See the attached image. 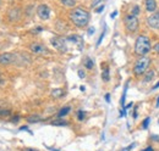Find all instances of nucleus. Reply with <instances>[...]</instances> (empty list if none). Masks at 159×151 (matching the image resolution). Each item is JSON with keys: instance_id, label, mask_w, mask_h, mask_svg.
Segmentation results:
<instances>
[{"instance_id": "1", "label": "nucleus", "mask_w": 159, "mask_h": 151, "mask_svg": "<svg viewBox=\"0 0 159 151\" xmlns=\"http://www.w3.org/2000/svg\"><path fill=\"white\" fill-rule=\"evenodd\" d=\"M90 18H91L90 12L87 10H85L83 8H80V6L75 8L70 12V20H71V22L76 27H78V28L86 27L88 25V22H90Z\"/></svg>"}, {"instance_id": "2", "label": "nucleus", "mask_w": 159, "mask_h": 151, "mask_svg": "<svg viewBox=\"0 0 159 151\" xmlns=\"http://www.w3.org/2000/svg\"><path fill=\"white\" fill-rule=\"evenodd\" d=\"M152 50L150 40L147 35H140L135 43V54L138 56H146Z\"/></svg>"}, {"instance_id": "3", "label": "nucleus", "mask_w": 159, "mask_h": 151, "mask_svg": "<svg viewBox=\"0 0 159 151\" xmlns=\"http://www.w3.org/2000/svg\"><path fill=\"white\" fill-rule=\"evenodd\" d=\"M149 65H150V59L148 56H141L133 65V74L140 77V76H142L148 71Z\"/></svg>"}, {"instance_id": "4", "label": "nucleus", "mask_w": 159, "mask_h": 151, "mask_svg": "<svg viewBox=\"0 0 159 151\" xmlns=\"http://www.w3.org/2000/svg\"><path fill=\"white\" fill-rule=\"evenodd\" d=\"M124 23H125V28L127 29V32L130 33H135L138 31V27H140V21L137 18V16L130 14V15H126L125 18H124Z\"/></svg>"}, {"instance_id": "5", "label": "nucleus", "mask_w": 159, "mask_h": 151, "mask_svg": "<svg viewBox=\"0 0 159 151\" xmlns=\"http://www.w3.org/2000/svg\"><path fill=\"white\" fill-rule=\"evenodd\" d=\"M50 44L53 45L54 49H56L59 52H66L67 51V46L65 44V40L59 38V37H53L50 39Z\"/></svg>"}, {"instance_id": "6", "label": "nucleus", "mask_w": 159, "mask_h": 151, "mask_svg": "<svg viewBox=\"0 0 159 151\" xmlns=\"http://www.w3.org/2000/svg\"><path fill=\"white\" fill-rule=\"evenodd\" d=\"M37 15H38V17L41 18V20H49V17H50V9H49V6L48 5H45V4H41L38 8H37Z\"/></svg>"}, {"instance_id": "7", "label": "nucleus", "mask_w": 159, "mask_h": 151, "mask_svg": "<svg viewBox=\"0 0 159 151\" xmlns=\"http://www.w3.org/2000/svg\"><path fill=\"white\" fill-rule=\"evenodd\" d=\"M21 15H22V12H21L20 8H11L8 11V20L10 22H17V21H20Z\"/></svg>"}, {"instance_id": "8", "label": "nucleus", "mask_w": 159, "mask_h": 151, "mask_svg": "<svg viewBox=\"0 0 159 151\" xmlns=\"http://www.w3.org/2000/svg\"><path fill=\"white\" fill-rule=\"evenodd\" d=\"M147 25L153 29H159V10L153 12V15L147 18Z\"/></svg>"}, {"instance_id": "9", "label": "nucleus", "mask_w": 159, "mask_h": 151, "mask_svg": "<svg viewBox=\"0 0 159 151\" xmlns=\"http://www.w3.org/2000/svg\"><path fill=\"white\" fill-rule=\"evenodd\" d=\"M30 49H31V51L33 54H37V55H45V54H48V49L43 44H41V43H32L30 45Z\"/></svg>"}, {"instance_id": "10", "label": "nucleus", "mask_w": 159, "mask_h": 151, "mask_svg": "<svg viewBox=\"0 0 159 151\" xmlns=\"http://www.w3.org/2000/svg\"><path fill=\"white\" fill-rule=\"evenodd\" d=\"M14 60H15V55H12L11 52L0 54V66H8V65L12 63Z\"/></svg>"}, {"instance_id": "11", "label": "nucleus", "mask_w": 159, "mask_h": 151, "mask_svg": "<svg viewBox=\"0 0 159 151\" xmlns=\"http://www.w3.org/2000/svg\"><path fill=\"white\" fill-rule=\"evenodd\" d=\"M144 5L148 12L153 14L157 11V0H144Z\"/></svg>"}, {"instance_id": "12", "label": "nucleus", "mask_w": 159, "mask_h": 151, "mask_svg": "<svg viewBox=\"0 0 159 151\" xmlns=\"http://www.w3.org/2000/svg\"><path fill=\"white\" fill-rule=\"evenodd\" d=\"M154 76H155V72L153 69H148L146 73H144V77H143V82L144 83H148L150 81H153L154 78Z\"/></svg>"}, {"instance_id": "13", "label": "nucleus", "mask_w": 159, "mask_h": 151, "mask_svg": "<svg viewBox=\"0 0 159 151\" xmlns=\"http://www.w3.org/2000/svg\"><path fill=\"white\" fill-rule=\"evenodd\" d=\"M64 94H65V93H64V90H62V89H60V88H56V89H54V90L51 92V96H53V98H55V99H60Z\"/></svg>"}, {"instance_id": "14", "label": "nucleus", "mask_w": 159, "mask_h": 151, "mask_svg": "<svg viewBox=\"0 0 159 151\" xmlns=\"http://www.w3.org/2000/svg\"><path fill=\"white\" fill-rule=\"evenodd\" d=\"M27 121L30 123H37V122H41L42 121V117L39 115H31L27 117Z\"/></svg>"}, {"instance_id": "15", "label": "nucleus", "mask_w": 159, "mask_h": 151, "mask_svg": "<svg viewBox=\"0 0 159 151\" xmlns=\"http://www.w3.org/2000/svg\"><path fill=\"white\" fill-rule=\"evenodd\" d=\"M71 111V107L70 106H65V107H62L60 111H59V115H58V118H62L64 116H66L69 112Z\"/></svg>"}, {"instance_id": "16", "label": "nucleus", "mask_w": 159, "mask_h": 151, "mask_svg": "<svg viewBox=\"0 0 159 151\" xmlns=\"http://www.w3.org/2000/svg\"><path fill=\"white\" fill-rule=\"evenodd\" d=\"M60 3H61L65 8H75V5H76L75 0H60Z\"/></svg>"}, {"instance_id": "17", "label": "nucleus", "mask_w": 159, "mask_h": 151, "mask_svg": "<svg viewBox=\"0 0 159 151\" xmlns=\"http://www.w3.org/2000/svg\"><path fill=\"white\" fill-rule=\"evenodd\" d=\"M102 78H103V81H104V82H109V79H110V74H109V68H108V67L103 68Z\"/></svg>"}, {"instance_id": "18", "label": "nucleus", "mask_w": 159, "mask_h": 151, "mask_svg": "<svg viewBox=\"0 0 159 151\" xmlns=\"http://www.w3.org/2000/svg\"><path fill=\"white\" fill-rule=\"evenodd\" d=\"M93 66H94V62L92 61V59L87 57V59L85 60V67H86L87 69H92V68H93Z\"/></svg>"}, {"instance_id": "19", "label": "nucleus", "mask_w": 159, "mask_h": 151, "mask_svg": "<svg viewBox=\"0 0 159 151\" xmlns=\"http://www.w3.org/2000/svg\"><path fill=\"white\" fill-rule=\"evenodd\" d=\"M10 110H6V109H0V117H8L10 116Z\"/></svg>"}, {"instance_id": "20", "label": "nucleus", "mask_w": 159, "mask_h": 151, "mask_svg": "<svg viewBox=\"0 0 159 151\" xmlns=\"http://www.w3.org/2000/svg\"><path fill=\"white\" fill-rule=\"evenodd\" d=\"M51 124H53V126H67V122L61 121V119L59 118V119H56V121H53Z\"/></svg>"}, {"instance_id": "21", "label": "nucleus", "mask_w": 159, "mask_h": 151, "mask_svg": "<svg viewBox=\"0 0 159 151\" xmlns=\"http://www.w3.org/2000/svg\"><path fill=\"white\" fill-rule=\"evenodd\" d=\"M85 116H86V113H85L82 110H80V111L77 112V119H78V121H83V119H85Z\"/></svg>"}, {"instance_id": "22", "label": "nucleus", "mask_w": 159, "mask_h": 151, "mask_svg": "<svg viewBox=\"0 0 159 151\" xmlns=\"http://www.w3.org/2000/svg\"><path fill=\"white\" fill-rule=\"evenodd\" d=\"M132 15H135V16H137L138 14H140V8L137 6V5H135L133 8H132V12H131Z\"/></svg>"}, {"instance_id": "23", "label": "nucleus", "mask_w": 159, "mask_h": 151, "mask_svg": "<svg viewBox=\"0 0 159 151\" xmlns=\"http://www.w3.org/2000/svg\"><path fill=\"white\" fill-rule=\"evenodd\" d=\"M149 121H150V119H149V117H147V118L143 121V123H142V128H143V129H147V128H148Z\"/></svg>"}, {"instance_id": "24", "label": "nucleus", "mask_w": 159, "mask_h": 151, "mask_svg": "<svg viewBox=\"0 0 159 151\" xmlns=\"http://www.w3.org/2000/svg\"><path fill=\"white\" fill-rule=\"evenodd\" d=\"M135 145H136V144H135V143H132V144H130L129 146H126V147H124V149H121L120 151H131V149H132V147H133Z\"/></svg>"}, {"instance_id": "25", "label": "nucleus", "mask_w": 159, "mask_h": 151, "mask_svg": "<svg viewBox=\"0 0 159 151\" xmlns=\"http://www.w3.org/2000/svg\"><path fill=\"white\" fill-rule=\"evenodd\" d=\"M85 76H86V74H85V72H83L82 69H80V71H78V77L81 78V79H83V78H85Z\"/></svg>"}, {"instance_id": "26", "label": "nucleus", "mask_w": 159, "mask_h": 151, "mask_svg": "<svg viewBox=\"0 0 159 151\" xmlns=\"http://www.w3.org/2000/svg\"><path fill=\"white\" fill-rule=\"evenodd\" d=\"M42 31H43L42 27H37V28H34V29L32 31V33H39V32H42Z\"/></svg>"}, {"instance_id": "27", "label": "nucleus", "mask_w": 159, "mask_h": 151, "mask_svg": "<svg viewBox=\"0 0 159 151\" xmlns=\"http://www.w3.org/2000/svg\"><path fill=\"white\" fill-rule=\"evenodd\" d=\"M153 49H154V51H155L158 55H159V43H157V44L154 45V48H153Z\"/></svg>"}, {"instance_id": "28", "label": "nucleus", "mask_w": 159, "mask_h": 151, "mask_svg": "<svg viewBox=\"0 0 159 151\" xmlns=\"http://www.w3.org/2000/svg\"><path fill=\"white\" fill-rule=\"evenodd\" d=\"M101 2H102V0H93V3H92V6H93V8H96V6H97V5H98V4L101 3Z\"/></svg>"}, {"instance_id": "29", "label": "nucleus", "mask_w": 159, "mask_h": 151, "mask_svg": "<svg viewBox=\"0 0 159 151\" xmlns=\"http://www.w3.org/2000/svg\"><path fill=\"white\" fill-rule=\"evenodd\" d=\"M104 34H105V32H103V33H102V35L99 37V40H98V43H97V45H99V44L102 43V39L104 38Z\"/></svg>"}, {"instance_id": "30", "label": "nucleus", "mask_w": 159, "mask_h": 151, "mask_svg": "<svg viewBox=\"0 0 159 151\" xmlns=\"http://www.w3.org/2000/svg\"><path fill=\"white\" fill-rule=\"evenodd\" d=\"M142 151H154V150H153V147H152V146H148V147H146V149H144V150H142Z\"/></svg>"}, {"instance_id": "31", "label": "nucleus", "mask_w": 159, "mask_h": 151, "mask_svg": "<svg viewBox=\"0 0 159 151\" xmlns=\"http://www.w3.org/2000/svg\"><path fill=\"white\" fill-rule=\"evenodd\" d=\"M103 9H104V6L102 5L101 8H98V9H97V12H98V14H99V12H102V11H103Z\"/></svg>"}, {"instance_id": "32", "label": "nucleus", "mask_w": 159, "mask_h": 151, "mask_svg": "<svg viewBox=\"0 0 159 151\" xmlns=\"http://www.w3.org/2000/svg\"><path fill=\"white\" fill-rule=\"evenodd\" d=\"M93 33H94V28L92 27V28H90V31H88V34L91 35V34H93Z\"/></svg>"}, {"instance_id": "33", "label": "nucleus", "mask_w": 159, "mask_h": 151, "mask_svg": "<svg viewBox=\"0 0 159 151\" xmlns=\"http://www.w3.org/2000/svg\"><path fill=\"white\" fill-rule=\"evenodd\" d=\"M105 100H107V102H109V101H110V95H109V94H107V95H105Z\"/></svg>"}, {"instance_id": "34", "label": "nucleus", "mask_w": 159, "mask_h": 151, "mask_svg": "<svg viewBox=\"0 0 159 151\" xmlns=\"http://www.w3.org/2000/svg\"><path fill=\"white\" fill-rule=\"evenodd\" d=\"M116 15H118V12L115 11V12H113V14H110V17H111V18H114V17H115Z\"/></svg>"}, {"instance_id": "35", "label": "nucleus", "mask_w": 159, "mask_h": 151, "mask_svg": "<svg viewBox=\"0 0 159 151\" xmlns=\"http://www.w3.org/2000/svg\"><path fill=\"white\" fill-rule=\"evenodd\" d=\"M157 88H159V82H158V83L154 86V87H153V89H157Z\"/></svg>"}, {"instance_id": "36", "label": "nucleus", "mask_w": 159, "mask_h": 151, "mask_svg": "<svg viewBox=\"0 0 159 151\" xmlns=\"http://www.w3.org/2000/svg\"><path fill=\"white\" fill-rule=\"evenodd\" d=\"M25 151H37V150H33V149H25Z\"/></svg>"}, {"instance_id": "37", "label": "nucleus", "mask_w": 159, "mask_h": 151, "mask_svg": "<svg viewBox=\"0 0 159 151\" xmlns=\"http://www.w3.org/2000/svg\"><path fill=\"white\" fill-rule=\"evenodd\" d=\"M157 106H159V98H158V101H157Z\"/></svg>"}, {"instance_id": "38", "label": "nucleus", "mask_w": 159, "mask_h": 151, "mask_svg": "<svg viewBox=\"0 0 159 151\" xmlns=\"http://www.w3.org/2000/svg\"><path fill=\"white\" fill-rule=\"evenodd\" d=\"M0 4H2V0H0Z\"/></svg>"}]
</instances>
